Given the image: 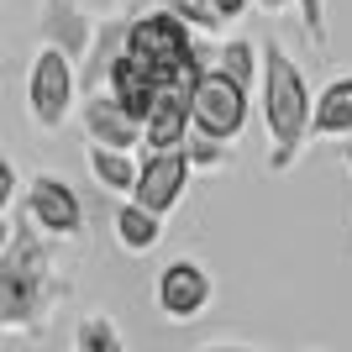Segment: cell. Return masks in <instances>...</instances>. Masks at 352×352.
Returning <instances> with one entry per match:
<instances>
[{
  "mask_svg": "<svg viewBox=\"0 0 352 352\" xmlns=\"http://www.w3.org/2000/svg\"><path fill=\"white\" fill-rule=\"evenodd\" d=\"M69 294V279L58 274L53 236L21 210L11 232V248L0 252V337H32Z\"/></svg>",
  "mask_w": 352,
  "mask_h": 352,
  "instance_id": "obj_1",
  "label": "cell"
},
{
  "mask_svg": "<svg viewBox=\"0 0 352 352\" xmlns=\"http://www.w3.org/2000/svg\"><path fill=\"white\" fill-rule=\"evenodd\" d=\"M310 105L316 89L305 85L300 63L279 43H263V132H268V168L284 174L310 142Z\"/></svg>",
  "mask_w": 352,
  "mask_h": 352,
  "instance_id": "obj_2",
  "label": "cell"
},
{
  "mask_svg": "<svg viewBox=\"0 0 352 352\" xmlns=\"http://www.w3.org/2000/svg\"><path fill=\"white\" fill-rule=\"evenodd\" d=\"M74 105H79V69L63 47L43 43L37 47V58L27 69V116L37 132H58L63 121L74 116Z\"/></svg>",
  "mask_w": 352,
  "mask_h": 352,
  "instance_id": "obj_3",
  "label": "cell"
},
{
  "mask_svg": "<svg viewBox=\"0 0 352 352\" xmlns=\"http://www.w3.org/2000/svg\"><path fill=\"white\" fill-rule=\"evenodd\" d=\"M190 116H195V132L232 142V137H242V126H248V116H252V89L236 85L232 74H221L216 63H210V69L200 74L195 95H190Z\"/></svg>",
  "mask_w": 352,
  "mask_h": 352,
  "instance_id": "obj_4",
  "label": "cell"
},
{
  "mask_svg": "<svg viewBox=\"0 0 352 352\" xmlns=\"http://www.w3.org/2000/svg\"><path fill=\"white\" fill-rule=\"evenodd\" d=\"M21 210H27L53 242H69V236L85 232V200H79V190H74L63 174H32L27 190H21Z\"/></svg>",
  "mask_w": 352,
  "mask_h": 352,
  "instance_id": "obj_5",
  "label": "cell"
},
{
  "mask_svg": "<svg viewBox=\"0 0 352 352\" xmlns=\"http://www.w3.org/2000/svg\"><path fill=\"white\" fill-rule=\"evenodd\" d=\"M190 179H195V163L184 147H147V158L137 163V184H132V200H142L147 210H179V200L190 195Z\"/></svg>",
  "mask_w": 352,
  "mask_h": 352,
  "instance_id": "obj_6",
  "label": "cell"
},
{
  "mask_svg": "<svg viewBox=\"0 0 352 352\" xmlns=\"http://www.w3.org/2000/svg\"><path fill=\"white\" fill-rule=\"evenodd\" d=\"M153 294H158V310L168 316V321H195V316H206L216 284H210V274H206L200 258H174V263L158 268Z\"/></svg>",
  "mask_w": 352,
  "mask_h": 352,
  "instance_id": "obj_7",
  "label": "cell"
},
{
  "mask_svg": "<svg viewBox=\"0 0 352 352\" xmlns=\"http://www.w3.org/2000/svg\"><path fill=\"white\" fill-rule=\"evenodd\" d=\"M79 121H85V137L89 142H105V147H142V121L126 111V105L111 95V89H89L79 100Z\"/></svg>",
  "mask_w": 352,
  "mask_h": 352,
  "instance_id": "obj_8",
  "label": "cell"
},
{
  "mask_svg": "<svg viewBox=\"0 0 352 352\" xmlns=\"http://www.w3.org/2000/svg\"><path fill=\"white\" fill-rule=\"evenodd\" d=\"M37 32H43V43L63 47V53L79 63L89 53V37H95V16H89L85 0H43Z\"/></svg>",
  "mask_w": 352,
  "mask_h": 352,
  "instance_id": "obj_9",
  "label": "cell"
},
{
  "mask_svg": "<svg viewBox=\"0 0 352 352\" xmlns=\"http://www.w3.org/2000/svg\"><path fill=\"white\" fill-rule=\"evenodd\" d=\"M126 32H132V16H100V21H95L89 53L79 58V95H89V89H105V74H111V63L126 53Z\"/></svg>",
  "mask_w": 352,
  "mask_h": 352,
  "instance_id": "obj_10",
  "label": "cell"
},
{
  "mask_svg": "<svg viewBox=\"0 0 352 352\" xmlns=\"http://www.w3.org/2000/svg\"><path fill=\"white\" fill-rule=\"evenodd\" d=\"M190 132H195L190 95H184V89H163L158 105H153L147 121H142V147H184Z\"/></svg>",
  "mask_w": 352,
  "mask_h": 352,
  "instance_id": "obj_11",
  "label": "cell"
},
{
  "mask_svg": "<svg viewBox=\"0 0 352 352\" xmlns=\"http://www.w3.org/2000/svg\"><path fill=\"white\" fill-rule=\"evenodd\" d=\"M105 89H111V95H116V100L126 105L137 121H147V111H153V105H158V95H163V85L132 58V53H121V58L111 63V74H105Z\"/></svg>",
  "mask_w": 352,
  "mask_h": 352,
  "instance_id": "obj_12",
  "label": "cell"
},
{
  "mask_svg": "<svg viewBox=\"0 0 352 352\" xmlns=\"http://www.w3.org/2000/svg\"><path fill=\"white\" fill-rule=\"evenodd\" d=\"M310 137H352V74H337L326 89H316Z\"/></svg>",
  "mask_w": 352,
  "mask_h": 352,
  "instance_id": "obj_13",
  "label": "cell"
},
{
  "mask_svg": "<svg viewBox=\"0 0 352 352\" xmlns=\"http://www.w3.org/2000/svg\"><path fill=\"white\" fill-rule=\"evenodd\" d=\"M116 242L132 252V258L153 252V248L163 242V216H158V210H147L142 200H132V195H126V200L116 206Z\"/></svg>",
  "mask_w": 352,
  "mask_h": 352,
  "instance_id": "obj_14",
  "label": "cell"
},
{
  "mask_svg": "<svg viewBox=\"0 0 352 352\" xmlns=\"http://www.w3.org/2000/svg\"><path fill=\"white\" fill-rule=\"evenodd\" d=\"M85 158H89V174H95V184L111 195H132L137 184V158L126 153V147H105V142H89L85 147Z\"/></svg>",
  "mask_w": 352,
  "mask_h": 352,
  "instance_id": "obj_15",
  "label": "cell"
},
{
  "mask_svg": "<svg viewBox=\"0 0 352 352\" xmlns=\"http://www.w3.org/2000/svg\"><path fill=\"white\" fill-rule=\"evenodd\" d=\"M210 63H216L221 74H232L236 85H258V74H263V58H258V47L248 43V37H226V43L210 53Z\"/></svg>",
  "mask_w": 352,
  "mask_h": 352,
  "instance_id": "obj_16",
  "label": "cell"
},
{
  "mask_svg": "<svg viewBox=\"0 0 352 352\" xmlns=\"http://www.w3.org/2000/svg\"><path fill=\"white\" fill-rule=\"evenodd\" d=\"M74 347L79 352H121L126 342H121L116 321H111L105 310H95V316H85V321L74 326Z\"/></svg>",
  "mask_w": 352,
  "mask_h": 352,
  "instance_id": "obj_17",
  "label": "cell"
},
{
  "mask_svg": "<svg viewBox=\"0 0 352 352\" xmlns=\"http://www.w3.org/2000/svg\"><path fill=\"white\" fill-rule=\"evenodd\" d=\"M184 153H190L195 168H226V163H232V142H226V137H206V132H190Z\"/></svg>",
  "mask_w": 352,
  "mask_h": 352,
  "instance_id": "obj_18",
  "label": "cell"
},
{
  "mask_svg": "<svg viewBox=\"0 0 352 352\" xmlns=\"http://www.w3.org/2000/svg\"><path fill=\"white\" fill-rule=\"evenodd\" d=\"M168 11H174V16H184V21H190L195 32H216V27H221V21L206 11V6H200V0H168Z\"/></svg>",
  "mask_w": 352,
  "mask_h": 352,
  "instance_id": "obj_19",
  "label": "cell"
},
{
  "mask_svg": "<svg viewBox=\"0 0 352 352\" xmlns=\"http://www.w3.org/2000/svg\"><path fill=\"white\" fill-rule=\"evenodd\" d=\"M16 195H21V174H16V163L0 153V210H11Z\"/></svg>",
  "mask_w": 352,
  "mask_h": 352,
  "instance_id": "obj_20",
  "label": "cell"
},
{
  "mask_svg": "<svg viewBox=\"0 0 352 352\" xmlns=\"http://www.w3.org/2000/svg\"><path fill=\"white\" fill-rule=\"evenodd\" d=\"M200 6H206V11L216 16L221 27H226V21H236V16L248 11V0H200Z\"/></svg>",
  "mask_w": 352,
  "mask_h": 352,
  "instance_id": "obj_21",
  "label": "cell"
},
{
  "mask_svg": "<svg viewBox=\"0 0 352 352\" xmlns=\"http://www.w3.org/2000/svg\"><path fill=\"white\" fill-rule=\"evenodd\" d=\"M11 232H16V221H6V210H0V252L11 248Z\"/></svg>",
  "mask_w": 352,
  "mask_h": 352,
  "instance_id": "obj_22",
  "label": "cell"
},
{
  "mask_svg": "<svg viewBox=\"0 0 352 352\" xmlns=\"http://www.w3.org/2000/svg\"><path fill=\"white\" fill-rule=\"evenodd\" d=\"M85 6H89L95 16H111V11H116V0H85Z\"/></svg>",
  "mask_w": 352,
  "mask_h": 352,
  "instance_id": "obj_23",
  "label": "cell"
},
{
  "mask_svg": "<svg viewBox=\"0 0 352 352\" xmlns=\"http://www.w3.org/2000/svg\"><path fill=\"white\" fill-rule=\"evenodd\" d=\"M258 6H263V11H284V6H289V0H258Z\"/></svg>",
  "mask_w": 352,
  "mask_h": 352,
  "instance_id": "obj_24",
  "label": "cell"
},
{
  "mask_svg": "<svg viewBox=\"0 0 352 352\" xmlns=\"http://www.w3.org/2000/svg\"><path fill=\"white\" fill-rule=\"evenodd\" d=\"M347 158H352V147H347Z\"/></svg>",
  "mask_w": 352,
  "mask_h": 352,
  "instance_id": "obj_25",
  "label": "cell"
}]
</instances>
